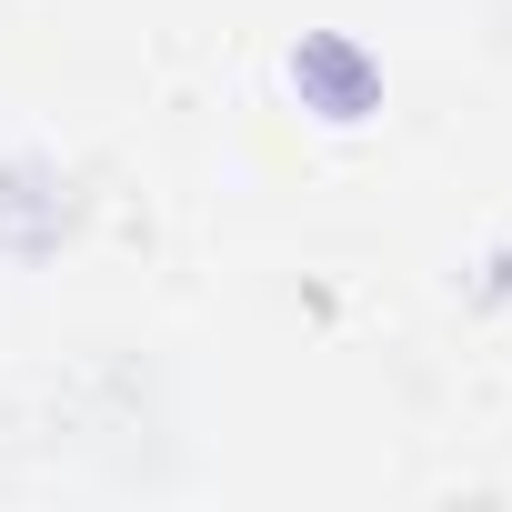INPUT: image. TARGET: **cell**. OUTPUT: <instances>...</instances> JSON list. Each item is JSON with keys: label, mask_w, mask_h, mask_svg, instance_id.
Here are the masks:
<instances>
[{"label": "cell", "mask_w": 512, "mask_h": 512, "mask_svg": "<svg viewBox=\"0 0 512 512\" xmlns=\"http://www.w3.org/2000/svg\"><path fill=\"white\" fill-rule=\"evenodd\" d=\"M292 81H302V91H312L332 121H362V111H372V61H362L352 41H332V31L292 51Z\"/></svg>", "instance_id": "cell-1"}]
</instances>
